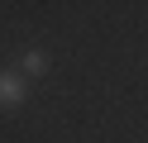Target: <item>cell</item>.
<instances>
[{"label": "cell", "instance_id": "obj_2", "mask_svg": "<svg viewBox=\"0 0 148 143\" xmlns=\"http://www.w3.org/2000/svg\"><path fill=\"white\" fill-rule=\"evenodd\" d=\"M48 67H53V57H48V48H29V53L19 57V76L24 81H43V76H48Z\"/></svg>", "mask_w": 148, "mask_h": 143}, {"label": "cell", "instance_id": "obj_1", "mask_svg": "<svg viewBox=\"0 0 148 143\" xmlns=\"http://www.w3.org/2000/svg\"><path fill=\"white\" fill-rule=\"evenodd\" d=\"M29 91H34V86L24 81L19 72H10V67H0V110H5V114H10V110H19V105L29 100Z\"/></svg>", "mask_w": 148, "mask_h": 143}]
</instances>
